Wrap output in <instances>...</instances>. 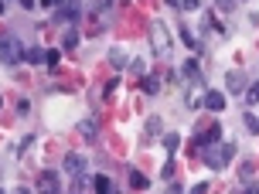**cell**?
<instances>
[{
    "label": "cell",
    "instance_id": "cell-6",
    "mask_svg": "<svg viewBox=\"0 0 259 194\" xmlns=\"http://www.w3.org/2000/svg\"><path fill=\"white\" fill-rule=\"evenodd\" d=\"M201 103H208V109H215V113H222V109H225V95H222V92H205V99H201Z\"/></svg>",
    "mask_w": 259,
    "mask_h": 194
},
{
    "label": "cell",
    "instance_id": "cell-25",
    "mask_svg": "<svg viewBox=\"0 0 259 194\" xmlns=\"http://www.w3.org/2000/svg\"><path fill=\"white\" fill-rule=\"evenodd\" d=\"M242 181L252 184V164H246V167H242Z\"/></svg>",
    "mask_w": 259,
    "mask_h": 194
},
{
    "label": "cell",
    "instance_id": "cell-28",
    "mask_svg": "<svg viewBox=\"0 0 259 194\" xmlns=\"http://www.w3.org/2000/svg\"><path fill=\"white\" fill-rule=\"evenodd\" d=\"M164 194H184V191H181V184H170V187H167Z\"/></svg>",
    "mask_w": 259,
    "mask_h": 194
},
{
    "label": "cell",
    "instance_id": "cell-14",
    "mask_svg": "<svg viewBox=\"0 0 259 194\" xmlns=\"http://www.w3.org/2000/svg\"><path fill=\"white\" fill-rule=\"evenodd\" d=\"M58 17H62V21H78L82 14H78V7L72 4V7H62V11H58Z\"/></svg>",
    "mask_w": 259,
    "mask_h": 194
},
{
    "label": "cell",
    "instance_id": "cell-33",
    "mask_svg": "<svg viewBox=\"0 0 259 194\" xmlns=\"http://www.w3.org/2000/svg\"><path fill=\"white\" fill-rule=\"evenodd\" d=\"M167 4H170V7H178V0H167Z\"/></svg>",
    "mask_w": 259,
    "mask_h": 194
},
{
    "label": "cell",
    "instance_id": "cell-8",
    "mask_svg": "<svg viewBox=\"0 0 259 194\" xmlns=\"http://www.w3.org/2000/svg\"><path fill=\"white\" fill-rule=\"evenodd\" d=\"M89 191V177L85 174H72V194H85Z\"/></svg>",
    "mask_w": 259,
    "mask_h": 194
},
{
    "label": "cell",
    "instance_id": "cell-5",
    "mask_svg": "<svg viewBox=\"0 0 259 194\" xmlns=\"http://www.w3.org/2000/svg\"><path fill=\"white\" fill-rule=\"evenodd\" d=\"M201 99H205V89H201V82L194 78L191 89H188V95H184V106H188V109H198V106H201Z\"/></svg>",
    "mask_w": 259,
    "mask_h": 194
},
{
    "label": "cell",
    "instance_id": "cell-23",
    "mask_svg": "<svg viewBox=\"0 0 259 194\" xmlns=\"http://www.w3.org/2000/svg\"><path fill=\"white\" fill-rule=\"evenodd\" d=\"M147 133H154V136H157V133H160V119H147Z\"/></svg>",
    "mask_w": 259,
    "mask_h": 194
},
{
    "label": "cell",
    "instance_id": "cell-2",
    "mask_svg": "<svg viewBox=\"0 0 259 194\" xmlns=\"http://www.w3.org/2000/svg\"><path fill=\"white\" fill-rule=\"evenodd\" d=\"M150 44H154L157 58H167V55H170V34H167V27L160 24V21L150 24Z\"/></svg>",
    "mask_w": 259,
    "mask_h": 194
},
{
    "label": "cell",
    "instance_id": "cell-12",
    "mask_svg": "<svg viewBox=\"0 0 259 194\" xmlns=\"http://www.w3.org/2000/svg\"><path fill=\"white\" fill-rule=\"evenodd\" d=\"M219 133H222L219 123H208V129L201 133V143H215V140H219Z\"/></svg>",
    "mask_w": 259,
    "mask_h": 194
},
{
    "label": "cell",
    "instance_id": "cell-22",
    "mask_svg": "<svg viewBox=\"0 0 259 194\" xmlns=\"http://www.w3.org/2000/svg\"><path fill=\"white\" fill-rule=\"evenodd\" d=\"M201 0H178V11H194Z\"/></svg>",
    "mask_w": 259,
    "mask_h": 194
},
{
    "label": "cell",
    "instance_id": "cell-4",
    "mask_svg": "<svg viewBox=\"0 0 259 194\" xmlns=\"http://www.w3.org/2000/svg\"><path fill=\"white\" fill-rule=\"evenodd\" d=\"M38 194H62V181H58V174H55V170H41Z\"/></svg>",
    "mask_w": 259,
    "mask_h": 194
},
{
    "label": "cell",
    "instance_id": "cell-13",
    "mask_svg": "<svg viewBox=\"0 0 259 194\" xmlns=\"http://www.w3.org/2000/svg\"><path fill=\"white\" fill-rule=\"evenodd\" d=\"M130 187H137V191H143V187H147V177H143L140 170H130Z\"/></svg>",
    "mask_w": 259,
    "mask_h": 194
},
{
    "label": "cell",
    "instance_id": "cell-26",
    "mask_svg": "<svg viewBox=\"0 0 259 194\" xmlns=\"http://www.w3.org/2000/svg\"><path fill=\"white\" fill-rule=\"evenodd\" d=\"M45 62L55 68V65H58V52H45Z\"/></svg>",
    "mask_w": 259,
    "mask_h": 194
},
{
    "label": "cell",
    "instance_id": "cell-19",
    "mask_svg": "<svg viewBox=\"0 0 259 194\" xmlns=\"http://www.w3.org/2000/svg\"><path fill=\"white\" fill-rule=\"evenodd\" d=\"M181 72H184V78H191V82H194V78H198V62H188Z\"/></svg>",
    "mask_w": 259,
    "mask_h": 194
},
{
    "label": "cell",
    "instance_id": "cell-1",
    "mask_svg": "<svg viewBox=\"0 0 259 194\" xmlns=\"http://www.w3.org/2000/svg\"><path fill=\"white\" fill-rule=\"evenodd\" d=\"M232 157H235V143H208L205 147V164L211 170H225L229 164H232Z\"/></svg>",
    "mask_w": 259,
    "mask_h": 194
},
{
    "label": "cell",
    "instance_id": "cell-21",
    "mask_svg": "<svg viewBox=\"0 0 259 194\" xmlns=\"http://www.w3.org/2000/svg\"><path fill=\"white\" fill-rule=\"evenodd\" d=\"M82 136H96V123H92V119H85V123H82Z\"/></svg>",
    "mask_w": 259,
    "mask_h": 194
},
{
    "label": "cell",
    "instance_id": "cell-10",
    "mask_svg": "<svg viewBox=\"0 0 259 194\" xmlns=\"http://www.w3.org/2000/svg\"><path fill=\"white\" fill-rule=\"evenodd\" d=\"M225 82H229V89H232V92H239L242 85H246V75H242V72H229Z\"/></svg>",
    "mask_w": 259,
    "mask_h": 194
},
{
    "label": "cell",
    "instance_id": "cell-35",
    "mask_svg": "<svg viewBox=\"0 0 259 194\" xmlns=\"http://www.w3.org/2000/svg\"><path fill=\"white\" fill-rule=\"evenodd\" d=\"M0 194H4V191H0Z\"/></svg>",
    "mask_w": 259,
    "mask_h": 194
},
{
    "label": "cell",
    "instance_id": "cell-32",
    "mask_svg": "<svg viewBox=\"0 0 259 194\" xmlns=\"http://www.w3.org/2000/svg\"><path fill=\"white\" fill-rule=\"evenodd\" d=\"M17 194H31V191H24V187H17Z\"/></svg>",
    "mask_w": 259,
    "mask_h": 194
},
{
    "label": "cell",
    "instance_id": "cell-7",
    "mask_svg": "<svg viewBox=\"0 0 259 194\" xmlns=\"http://www.w3.org/2000/svg\"><path fill=\"white\" fill-rule=\"evenodd\" d=\"M65 170H68V174H82V170H85V160L78 154H68L65 157Z\"/></svg>",
    "mask_w": 259,
    "mask_h": 194
},
{
    "label": "cell",
    "instance_id": "cell-15",
    "mask_svg": "<svg viewBox=\"0 0 259 194\" xmlns=\"http://www.w3.org/2000/svg\"><path fill=\"white\" fill-rule=\"evenodd\" d=\"M164 147H167V154H174V150L181 147V136H178V133H170V136H164Z\"/></svg>",
    "mask_w": 259,
    "mask_h": 194
},
{
    "label": "cell",
    "instance_id": "cell-24",
    "mask_svg": "<svg viewBox=\"0 0 259 194\" xmlns=\"http://www.w3.org/2000/svg\"><path fill=\"white\" fill-rule=\"evenodd\" d=\"M143 89H147V92H157V89H160V82H157V78H143Z\"/></svg>",
    "mask_w": 259,
    "mask_h": 194
},
{
    "label": "cell",
    "instance_id": "cell-17",
    "mask_svg": "<svg viewBox=\"0 0 259 194\" xmlns=\"http://www.w3.org/2000/svg\"><path fill=\"white\" fill-rule=\"evenodd\" d=\"M62 44H65V52H72V48L78 44V34H75V31H68V34L62 38Z\"/></svg>",
    "mask_w": 259,
    "mask_h": 194
},
{
    "label": "cell",
    "instance_id": "cell-27",
    "mask_svg": "<svg viewBox=\"0 0 259 194\" xmlns=\"http://www.w3.org/2000/svg\"><path fill=\"white\" fill-rule=\"evenodd\" d=\"M205 191H208V181H201V184H194L188 194H205Z\"/></svg>",
    "mask_w": 259,
    "mask_h": 194
},
{
    "label": "cell",
    "instance_id": "cell-3",
    "mask_svg": "<svg viewBox=\"0 0 259 194\" xmlns=\"http://www.w3.org/2000/svg\"><path fill=\"white\" fill-rule=\"evenodd\" d=\"M0 62H4V65L24 62V48H21L14 38H0Z\"/></svg>",
    "mask_w": 259,
    "mask_h": 194
},
{
    "label": "cell",
    "instance_id": "cell-34",
    "mask_svg": "<svg viewBox=\"0 0 259 194\" xmlns=\"http://www.w3.org/2000/svg\"><path fill=\"white\" fill-rule=\"evenodd\" d=\"M0 14H4V0H0Z\"/></svg>",
    "mask_w": 259,
    "mask_h": 194
},
{
    "label": "cell",
    "instance_id": "cell-9",
    "mask_svg": "<svg viewBox=\"0 0 259 194\" xmlns=\"http://www.w3.org/2000/svg\"><path fill=\"white\" fill-rule=\"evenodd\" d=\"M92 187H96V194H113V181L103 177V174H99V177H92Z\"/></svg>",
    "mask_w": 259,
    "mask_h": 194
},
{
    "label": "cell",
    "instance_id": "cell-20",
    "mask_svg": "<svg viewBox=\"0 0 259 194\" xmlns=\"http://www.w3.org/2000/svg\"><path fill=\"white\" fill-rule=\"evenodd\" d=\"M246 129H249V133H259V123H256V113H246Z\"/></svg>",
    "mask_w": 259,
    "mask_h": 194
},
{
    "label": "cell",
    "instance_id": "cell-29",
    "mask_svg": "<svg viewBox=\"0 0 259 194\" xmlns=\"http://www.w3.org/2000/svg\"><path fill=\"white\" fill-rule=\"evenodd\" d=\"M41 7H55V4H58V0H38Z\"/></svg>",
    "mask_w": 259,
    "mask_h": 194
},
{
    "label": "cell",
    "instance_id": "cell-31",
    "mask_svg": "<svg viewBox=\"0 0 259 194\" xmlns=\"http://www.w3.org/2000/svg\"><path fill=\"white\" fill-rule=\"evenodd\" d=\"M219 4H222V7H225V11H229V7H232V0H219Z\"/></svg>",
    "mask_w": 259,
    "mask_h": 194
},
{
    "label": "cell",
    "instance_id": "cell-18",
    "mask_svg": "<svg viewBox=\"0 0 259 194\" xmlns=\"http://www.w3.org/2000/svg\"><path fill=\"white\" fill-rule=\"evenodd\" d=\"M181 41H184V44H188V48H201V44L194 41V34H191V31H188V27H181Z\"/></svg>",
    "mask_w": 259,
    "mask_h": 194
},
{
    "label": "cell",
    "instance_id": "cell-16",
    "mask_svg": "<svg viewBox=\"0 0 259 194\" xmlns=\"http://www.w3.org/2000/svg\"><path fill=\"white\" fill-rule=\"evenodd\" d=\"M109 62L116 65V68H123V65H126V55L119 52V48H113V52H109Z\"/></svg>",
    "mask_w": 259,
    "mask_h": 194
},
{
    "label": "cell",
    "instance_id": "cell-30",
    "mask_svg": "<svg viewBox=\"0 0 259 194\" xmlns=\"http://www.w3.org/2000/svg\"><path fill=\"white\" fill-rule=\"evenodd\" d=\"M34 4H38V0H21V7H34Z\"/></svg>",
    "mask_w": 259,
    "mask_h": 194
},
{
    "label": "cell",
    "instance_id": "cell-11",
    "mask_svg": "<svg viewBox=\"0 0 259 194\" xmlns=\"http://www.w3.org/2000/svg\"><path fill=\"white\" fill-rule=\"evenodd\" d=\"M24 62L41 65V62H45V52H41V48H24Z\"/></svg>",
    "mask_w": 259,
    "mask_h": 194
}]
</instances>
